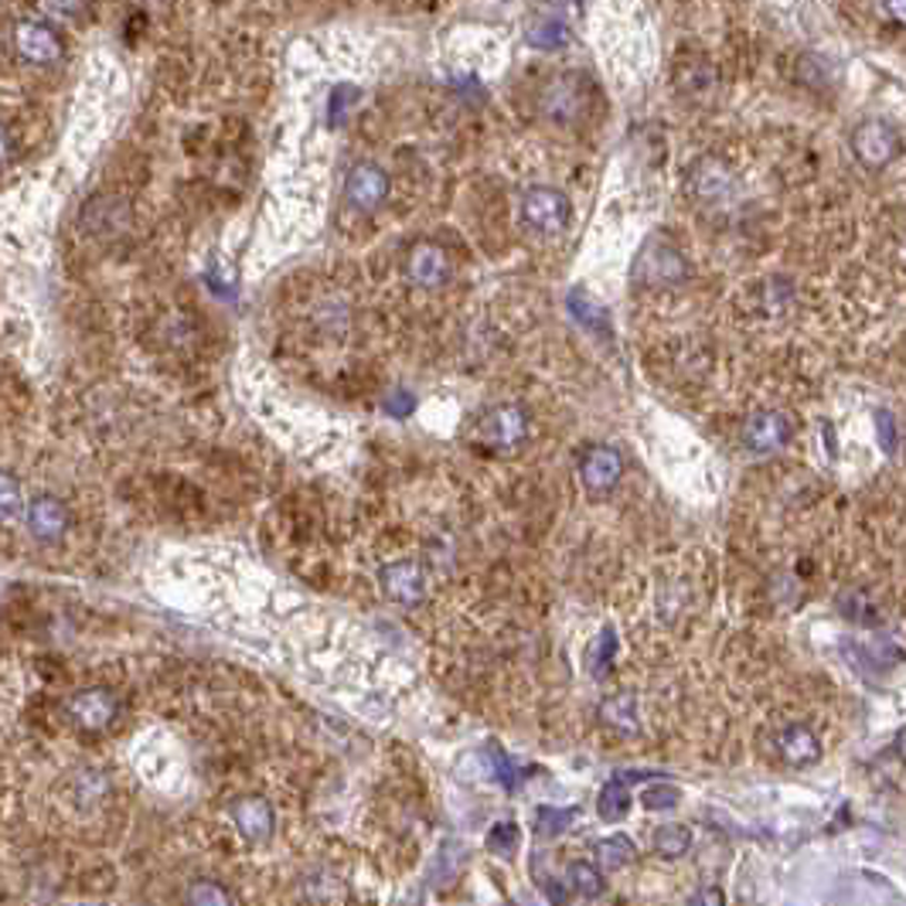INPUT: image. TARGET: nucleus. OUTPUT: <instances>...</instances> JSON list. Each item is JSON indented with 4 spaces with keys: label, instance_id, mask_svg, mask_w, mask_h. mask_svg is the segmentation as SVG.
<instances>
[{
    "label": "nucleus",
    "instance_id": "obj_1",
    "mask_svg": "<svg viewBox=\"0 0 906 906\" xmlns=\"http://www.w3.org/2000/svg\"><path fill=\"white\" fill-rule=\"evenodd\" d=\"M66 716H69V723L79 733L99 736V733H106V729L117 723L120 699L113 696L110 688H82V691H76V696L66 703Z\"/></svg>",
    "mask_w": 906,
    "mask_h": 906
},
{
    "label": "nucleus",
    "instance_id": "obj_2",
    "mask_svg": "<svg viewBox=\"0 0 906 906\" xmlns=\"http://www.w3.org/2000/svg\"><path fill=\"white\" fill-rule=\"evenodd\" d=\"M11 44L28 66H56L66 56L62 34L38 18H21L11 31Z\"/></svg>",
    "mask_w": 906,
    "mask_h": 906
},
{
    "label": "nucleus",
    "instance_id": "obj_3",
    "mask_svg": "<svg viewBox=\"0 0 906 906\" xmlns=\"http://www.w3.org/2000/svg\"><path fill=\"white\" fill-rule=\"evenodd\" d=\"M521 216L536 232L552 236V232H562L569 222V201L556 188H531L521 198Z\"/></svg>",
    "mask_w": 906,
    "mask_h": 906
},
{
    "label": "nucleus",
    "instance_id": "obj_4",
    "mask_svg": "<svg viewBox=\"0 0 906 906\" xmlns=\"http://www.w3.org/2000/svg\"><path fill=\"white\" fill-rule=\"evenodd\" d=\"M852 147H856V157L866 168H886L899 153V133L883 120H866L852 137Z\"/></svg>",
    "mask_w": 906,
    "mask_h": 906
},
{
    "label": "nucleus",
    "instance_id": "obj_5",
    "mask_svg": "<svg viewBox=\"0 0 906 906\" xmlns=\"http://www.w3.org/2000/svg\"><path fill=\"white\" fill-rule=\"evenodd\" d=\"M28 531L41 542V546H56L66 539V531H69V508L59 501V498H51V495H38L31 505H28Z\"/></svg>",
    "mask_w": 906,
    "mask_h": 906
},
{
    "label": "nucleus",
    "instance_id": "obj_6",
    "mask_svg": "<svg viewBox=\"0 0 906 906\" xmlns=\"http://www.w3.org/2000/svg\"><path fill=\"white\" fill-rule=\"evenodd\" d=\"M345 195L358 211H376L389 198V178L379 165H355L348 171Z\"/></svg>",
    "mask_w": 906,
    "mask_h": 906
},
{
    "label": "nucleus",
    "instance_id": "obj_7",
    "mask_svg": "<svg viewBox=\"0 0 906 906\" xmlns=\"http://www.w3.org/2000/svg\"><path fill=\"white\" fill-rule=\"evenodd\" d=\"M232 822L242 832V838L252 845H266L273 838V808L266 797H256V794L239 797V802L232 805Z\"/></svg>",
    "mask_w": 906,
    "mask_h": 906
},
{
    "label": "nucleus",
    "instance_id": "obj_8",
    "mask_svg": "<svg viewBox=\"0 0 906 906\" xmlns=\"http://www.w3.org/2000/svg\"><path fill=\"white\" fill-rule=\"evenodd\" d=\"M477 437L491 447H511L525 437V416L515 406H495L477 419Z\"/></svg>",
    "mask_w": 906,
    "mask_h": 906
},
{
    "label": "nucleus",
    "instance_id": "obj_9",
    "mask_svg": "<svg viewBox=\"0 0 906 906\" xmlns=\"http://www.w3.org/2000/svg\"><path fill=\"white\" fill-rule=\"evenodd\" d=\"M620 474H624V460L610 447H594L579 460V477L590 491H610L620 481Z\"/></svg>",
    "mask_w": 906,
    "mask_h": 906
},
{
    "label": "nucleus",
    "instance_id": "obj_10",
    "mask_svg": "<svg viewBox=\"0 0 906 906\" xmlns=\"http://www.w3.org/2000/svg\"><path fill=\"white\" fill-rule=\"evenodd\" d=\"M777 750L790 767H812L822 760V743L808 726H787L777 736Z\"/></svg>",
    "mask_w": 906,
    "mask_h": 906
},
{
    "label": "nucleus",
    "instance_id": "obj_11",
    "mask_svg": "<svg viewBox=\"0 0 906 906\" xmlns=\"http://www.w3.org/2000/svg\"><path fill=\"white\" fill-rule=\"evenodd\" d=\"M637 273H641L645 280H655V283H671V280L685 277V259L671 246L651 242L641 252V259H637Z\"/></svg>",
    "mask_w": 906,
    "mask_h": 906
},
{
    "label": "nucleus",
    "instance_id": "obj_12",
    "mask_svg": "<svg viewBox=\"0 0 906 906\" xmlns=\"http://www.w3.org/2000/svg\"><path fill=\"white\" fill-rule=\"evenodd\" d=\"M409 277H412L419 287H430V290L444 287L447 277H450V259H447V252L437 249V246H416L412 256H409Z\"/></svg>",
    "mask_w": 906,
    "mask_h": 906
},
{
    "label": "nucleus",
    "instance_id": "obj_13",
    "mask_svg": "<svg viewBox=\"0 0 906 906\" xmlns=\"http://www.w3.org/2000/svg\"><path fill=\"white\" fill-rule=\"evenodd\" d=\"M746 444L754 450H777L787 437H790V426L780 412H757L750 422H746Z\"/></svg>",
    "mask_w": 906,
    "mask_h": 906
},
{
    "label": "nucleus",
    "instance_id": "obj_14",
    "mask_svg": "<svg viewBox=\"0 0 906 906\" xmlns=\"http://www.w3.org/2000/svg\"><path fill=\"white\" fill-rule=\"evenodd\" d=\"M386 590L402 600V604H412L422 597V573L409 562H399V566H389L386 569Z\"/></svg>",
    "mask_w": 906,
    "mask_h": 906
},
{
    "label": "nucleus",
    "instance_id": "obj_15",
    "mask_svg": "<svg viewBox=\"0 0 906 906\" xmlns=\"http://www.w3.org/2000/svg\"><path fill=\"white\" fill-rule=\"evenodd\" d=\"M597 856H600V869L604 873H617V869H624V866L634 863V842L627 835H614V838L600 842Z\"/></svg>",
    "mask_w": 906,
    "mask_h": 906
},
{
    "label": "nucleus",
    "instance_id": "obj_16",
    "mask_svg": "<svg viewBox=\"0 0 906 906\" xmlns=\"http://www.w3.org/2000/svg\"><path fill=\"white\" fill-rule=\"evenodd\" d=\"M597 812L604 822H620L627 812H630V794L624 787V780H610L600 794V802H597Z\"/></svg>",
    "mask_w": 906,
    "mask_h": 906
},
{
    "label": "nucleus",
    "instance_id": "obj_17",
    "mask_svg": "<svg viewBox=\"0 0 906 906\" xmlns=\"http://www.w3.org/2000/svg\"><path fill=\"white\" fill-rule=\"evenodd\" d=\"M569 307H573V313H576V321H583L586 328H594V331H607L610 317H607L604 303H597L590 293H573V297H569Z\"/></svg>",
    "mask_w": 906,
    "mask_h": 906
},
{
    "label": "nucleus",
    "instance_id": "obj_18",
    "mask_svg": "<svg viewBox=\"0 0 906 906\" xmlns=\"http://www.w3.org/2000/svg\"><path fill=\"white\" fill-rule=\"evenodd\" d=\"M185 903H188V906H232V896H229V889L219 886V883L198 879V883H191Z\"/></svg>",
    "mask_w": 906,
    "mask_h": 906
},
{
    "label": "nucleus",
    "instance_id": "obj_19",
    "mask_svg": "<svg viewBox=\"0 0 906 906\" xmlns=\"http://www.w3.org/2000/svg\"><path fill=\"white\" fill-rule=\"evenodd\" d=\"M614 645H617V637H614V630H604L597 641H594V648L586 651V668H590V675L594 678H604L607 671H610V661H614Z\"/></svg>",
    "mask_w": 906,
    "mask_h": 906
},
{
    "label": "nucleus",
    "instance_id": "obj_20",
    "mask_svg": "<svg viewBox=\"0 0 906 906\" xmlns=\"http://www.w3.org/2000/svg\"><path fill=\"white\" fill-rule=\"evenodd\" d=\"M688 845H691V835H688V828H681V825H665V828L655 835V848H658V856H665V859L685 856Z\"/></svg>",
    "mask_w": 906,
    "mask_h": 906
},
{
    "label": "nucleus",
    "instance_id": "obj_21",
    "mask_svg": "<svg viewBox=\"0 0 906 906\" xmlns=\"http://www.w3.org/2000/svg\"><path fill=\"white\" fill-rule=\"evenodd\" d=\"M24 498H21V485L14 481L11 474H0V525H8L21 515Z\"/></svg>",
    "mask_w": 906,
    "mask_h": 906
},
{
    "label": "nucleus",
    "instance_id": "obj_22",
    "mask_svg": "<svg viewBox=\"0 0 906 906\" xmlns=\"http://www.w3.org/2000/svg\"><path fill=\"white\" fill-rule=\"evenodd\" d=\"M604 719L624 733H634L637 729V706H634V696H617L604 706Z\"/></svg>",
    "mask_w": 906,
    "mask_h": 906
},
{
    "label": "nucleus",
    "instance_id": "obj_23",
    "mask_svg": "<svg viewBox=\"0 0 906 906\" xmlns=\"http://www.w3.org/2000/svg\"><path fill=\"white\" fill-rule=\"evenodd\" d=\"M569 879H573V886H576L583 896H590V899L604 893V876H600V869L590 866V863H573V866H569Z\"/></svg>",
    "mask_w": 906,
    "mask_h": 906
},
{
    "label": "nucleus",
    "instance_id": "obj_24",
    "mask_svg": "<svg viewBox=\"0 0 906 906\" xmlns=\"http://www.w3.org/2000/svg\"><path fill=\"white\" fill-rule=\"evenodd\" d=\"M536 818H539V822H536L539 835L552 838V835H562V832L573 825L576 812H573V808H539V815H536Z\"/></svg>",
    "mask_w": 906,
    "mask_h": 906
},
{
    "label": "nucleus",
    "instance_id": "obj_25",
    "mask_svg": "<svg viewBox=\"0 0 906 906\" xmlns=\"http://www.w3.org/2000/svg\"><path fill=\"white\" fill-rule=\"evenodd\" d=\"M518 825L515 822H501L488 832V848L495 852V856H511V852L518 848Z\"/></svg>",
    "mask_w": 906,
    "mask_h": 906
},
{
    "label": "nucleus",
    "instance_id": "obj_26",
    "mask_svg": "<svg viewBox=\"0 0 906 906\" xmlns=\"http://www.w3.org/2000/svg\"><path fill=\"white\" fill-rule=\"evenodd\" d=\"M641 805L651 808V812H665V808H675L678 805V787L671 784H658V787H648L641 794Z\"/></svg>",
    "mask_w": 906,
    "mask_h": 906
},
{
    "label": "nucleus",
    "instance_id": "obj_27",
    "mask_svg": "<svg viewBox=\"0 0 906 906\" xmlns=\"http://www.w3.org/2000/svg\"><path fill=\"white\" fill-rule=\"evenodd\" d=\"M14 161H18V140L4 123H0V175H8L14 168Z\"/></svg>",
    "mask_w": 906,
    "mask_h": 906
},
{
    "label": "nucleus",
    "instance_id": "obj_28",
    "mask_svg": "<svg viewBox=\"0 0 906 906\" xmlns=\"http://www.w3.org/2000/svg\"><path fill=\"white\" fill-rule=\"evenodd\" d=\"M842 610H845L852 620H859V624H873V620H876V610L866 604V597H859V600H856V597H845V600H842Z\"/></svg>",
    "mask_w": 906,
    "mask_h": 906
},
{
    "label": "nucleus",
    "instance_id": "obj_29",
    "mask_svg": "<svg viewBox=\"0 0 906 906\" xmlns=\"http://www.w3.org/2000/svg\"><path fill=\"white\" fill-rule=\"evenodd\" d=\"M542 28H546V31H531V34H528V41H531V44L552 48V44H559V41H562V24H552V21H546Z\"/></svg>",
    "mask_w": 906,
    "mask_h": 906
},
{
    "label": "nucleus",
    "instance_id": "obj_30",
    "mask_svg": "<svg viewBox=\"0 0 906 906\" xmlns=\"http://www.w3.org/2000/svg\"><path fill=\"white\" fill-rule=\"evenodd\" d=\"M688 906H726V896H723V889L706 886V889H699L696 896H691V903H688Z\"/></svg>",
    "mask_w": 906,
    "mask_h": 906
}]
</instances>
